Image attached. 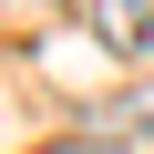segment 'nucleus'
<instances>
[{
	"mask_svg": "<svg viewBox=\"0 0 154 154\" xmlns=\"http://www.w3.org/2000/svg\"><path fill=\"white\" fill-rule=\"evenodd\" d=\"M93 31H103L113 51H144V41H154V0H93Z\"/></svg>",
	"mask_w": 154,
	"mask_h": 154,
	"instance_id": "nucleus-1",
	"label": "nucleus"
}]
</instances>
